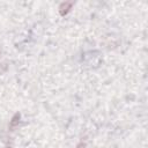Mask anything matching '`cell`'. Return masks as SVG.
Segmentation results:
<instances>
[{
	"mask_svg": "<svg viewBox=\"0 0 148 148\" xmlns=\"http://www.w3.org/2000/svg\"><path fill=\"white\" fill-rule=\"evenodd\" d=\"M84 147H86V143H84V142H81V143H79V145H77V147H76V148H84Z\"/></svg>",
	"mask_w": 148,
	"mask_h": 148,
	"instance_id": "3",
	"label": "cell"
},
{
	"mask_svg": "<svg viewBox=\"0 0 148 148\" xmlns=\"http://www.w3.org/2000/svg\"><path fill=\"white\" fill-rule=\"evenodd\" d=\"M17 119H20V114L18 113H16L14 117H13V119H12V121H10V127L13 128L14 126H16L17 124H18V120Z\"/></svg>",
	"mask_w": 148,
	"mask_h": 148,
	"instance_id": "2",
	"label": "cell"
},
{
	"mask_svg": "<svg viewBox=\"0 0 148 148\" xmlns=\"http://www.w3.org/2000/svg\"><path fill=\"white\" fill-rule=\"evenodd\" d=\"M6 148H10V147H6Z\"/></svg>",
	"mask_w": 148,
	"mask_h": 148,
	"instance_id": "4",
	"label": "cell"
},
{
	"mask_svg": "<svg viewBox=\"0 0 148 148\" xmlns=\"http://www.w3.org/2000/svg\"><path fill=\"white\" fill-rule=\"evenodd\" d=\"M72 6H73V2H62V3L60 5V7H59L60 13H61L62 15L66 14L67 12H69V9L72 8Z\"/></svg>",
	"mask_w": 148,
	"mask_h": 148,
	"instance_id": "1",
	"label": "cell"
}]
</instances>
